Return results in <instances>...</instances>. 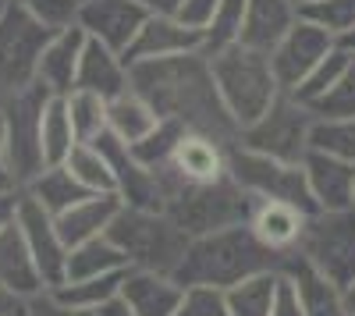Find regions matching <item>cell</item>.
I'll return each mask as SVG.
<instances>
[{"label":"cell","instance_id":"obj_1","mask_svg":"<svg viewBox=\"0 0 355 316\" xmlns=\"http://www.w3.org/2000/svg\"><path fill=\"white\" fill-rule=\"evenodd\" d=\"M128 89L150 103L157 110V118L178 121L189 132L214 135L224 146L239 142V125L231 121V114L217 93L206 50L128 64Z\"/></svg>","mask_w":355,"mask_h":316},{"label":"cell","instance_id":"obj_2","mask_svg":"<svg viewBox=\"0 0 355 316\" xmlns=\"http://www.w3.org/2000/svg\"><path fill=\"white\" fill-rule=\"evenodd\" d=\"M281 256L284 252L263 245L249 224H231V227H220V231L192 238L185 256H182V263L174 270V277L182 288H189V284L231 288V284H239L252 274L277 270Z\"/></svg>","mask_w":355,"mask_h":316},{"label":"cell","instance_id":"obj_3","mask_svg":"<svg viewBox=\"0 0 355 316\" xmlns=\"http://www.w3.org/2000/svg\"><path fill=\"white\" fill-rule=\"evenodd\" d=\"M210 68H214V82L217 93L231 114V121L242 128H249L252 121H259L270 103L284 93L281 82L270 68V53H259L252 46L231 43L210 53Z\"/></svg>","mask_w":355,"mask_h":316},{"label":"cell","instance_id":"obj_4","mask_svg":"<svg viewBox=\"0 0 355 316\" xmlns=\"http://www.w3.org/2000/svg\"><path fill=\"white\" fill-rule=\"evenodd\" d=\"M107 238L125 252L128 267L160 270V274H174L192 242L167 210H135V207L117 210V217L107 227Z\"/></svg>","mask_w":355,"mask_h":316},{"label":"cell","instance_id":"obj_5","mask_svg":"<svg viewBox=\"0 0 355 316\" xmlns=\"http://www.w3.org/2000/svg\"><path fill=\"white\" fill-rule=\"evenodd\" d=\"M252 210H256V195H249L231 175L167 192V213L178 220V227L189 238L220 231V227L231 224H249Z\"/></svg>","mask_w":355,"mask_h":316},{"label":"cell","instance_id":"obj_6","mask_svg":"<svg viewBox=\"0 0 355 316\" xmlns=\"http://www.w3.org/2000/svg\"><path fill=\"white\" fill-rule=\"evenodd\" d=\"M227 175L256 199H277V203L299 207L309 217L316 213V199L309 192L302 164H284V160H274L266 153H256V150H245L239 142H231L227 146Z\"/></svg>","mask_w":355,"mask_h":316},{"label":"cell","instance_id":"obj_7","mask_svg":"<svg viewBox=\"0 0 355 316\" xmlns=\"http://www.w3.org/2000/svg\"><path fill=\"white\" fill-rule=\"evenodd\" d=\"M50 93L43 89L40 82H28L21 85L18 93H11L4 100V142H8V167H11V178L18 188H25L40 170L46 167L43 157V142H40V118H43V107H46Z\"/></svg>","mask_w":355,"mask_h":316},{"label":"cell","instance_id":"obj_8","mask_svg":"<svg viewBox=\"0 0 355 316\" xmlns=\"http://www.w3.org/2000/svg\"><path fill=\"white\" fill-rule=\"evenodd\" d=\"M295 249L345 292L355 281V210H316Z\"/></svg>","mask_w":355,"mask_h":316},{"label":"cell","instance_id":"obj_9","mask_svg":"<svg viewBox=\"0 0 355 316\" xmlns=\"http://www.w3.org/2000/svg\"><path fill=\"white\" fill-rule=\"evenodd\" d=\"M309 132H313V110L291 93H281L259 121L239 132V146L284 164H302L309 153Z\"/></svg>","mask_w":355,"mask_h":316},{"label":"cell","instance_id":"obj_10","mask_svg":"<svg viewBox=\"0 0 355 316\" xmlns=\"http://www.w3.org/2000/svg\"><path fill=\"white\" fill-rule=\"evenodd\" d=\"M50 33L53 28L40 25L15 0H8V8L0 11V107L21 85L36 82V61H40Z\"/></svg>","mask_w":355,"mask_h":316},{"label":"cell","instance_id":"obj_11","mask_svg":"<svg viewBox=\"0 0 355 316\" xmlns=\"http://www.w3.org/2000/svg\"><path fill=\"white\" fill-rule=\"evenodd\" d=\"M100 153L107 157L110 170H114V192L121 195L125 207H135V210H167V192H164V182L153 167H146L132 150L128 142H121L114 132H103L96 139Z\"/></svg>","mask_w":355,"mask_h":316},{"label":"cell","instance_id":"obj_12","mask_svg":"<svg viewBox=\"0 0 355 316\" xmlns=\"http://www.w3.org/2000/svg\"><path fill=\"white\" fill-rule=\"evenodd\" d=\"M157 175L164 182V192L182 188V185H202L227 175V146L214 135L202 132H185L178 139L174 153L167 157V164L157 167Z\"/></svg>","mask_w":355,"mask_h":316},{"label":"cell","instance_id":"obj_13","mask_svg":"<svg viewBox=\"0 0 355 316\" xmlns=\"http://www.w3.org/2000/svg\"><path fill=\"white\" fill-rule=\"evenodd\" d=\"M15 224L21 227L25 245H28V252H33L43 284L46 288H57V284L64 281V274H68V245H64L61 231H57L53 213L43 210L28 192H21L18 210H15Z\"/></svg>","mask_w":355,"mask_h":316},{"label":"cell","instance_id":"obj_14","mask_svg":"<svg viewBox=\"0 0 355 316\" xmlns=\"http://www.w3.org/2000/svg\"><path fill=\"white\" fill-rule=\"evenodd\" d=\"M334 43L338 40L331 33H323L320 25H313L306 18L295 21L288 33H284V40L270 50V68H274V75L281 82V89L291 93L295 85H299L323 61V57L334 50Z\"/></svg>","mask_w":355,"mask_h":316},{"label":"cell","instance_id":"obj_15","mask_svg":"<svg viewBox=\"0 0 355 316\" xmlns=\"http://www.w3.org/2000/svg\"><path fill=\"white\" fill-rule=\"evenodd\" d=\"M146 18H150V11L139 0H82L75 25H82L85 36H93V40L107 43L110 50L125 53Z\"/></svg>","mask_w":355,"mask_h":316},{"label":"cell","instance_id":"obj_16","mask_svg":"<svg viewBox=\"0 0 355 316\" xmlns=\"http://www.w3.org/2000/svg\"><path fill=\"white\" fill-rule=\"evenodd\" d=\"M189 50H202L199 28L185 25L178 15H150L121 57L125 64H135V61H157V57H174Z\"/></svg>","mask_w":355,"mask_h":316},{"label":"cell","instance_id":"obj_17","mask_svg":"<svg viewBox=\"0 0 355 316\" xmlns=\"http://www.w3.org/2000/svg\"><path fill=\"white\" fill-rule=\"evenodd\" d=\"M82 46H85L82 25H64V28H53L50 33L40 61H36V82L50 96H68L75 89Z\"/></svg>","mask_w":355,"mask_h":316},{"label":"cell","instance_id":"obj_18","mask_svg":"<svg viewBox=\"0 0 355 316\" xmlns=\"http://www.w3.org/2000/svg\"><path fill=\"white\" fill-rule=\"evenodd\" d=\"M316 210H355V164L309 150L302 160Z\"/></svg>","mask_w":355,"mask_h":316},{"label":"cell","instance_id":"obj_19","mask_svg":"<svg viewBox=\"0 0 355 316\" xmlns=\"http://www.w3.org/2000/svg\"><path fill=\"white\" fill-rule=\"evenodd\" d=\"M299 292V302L306 309V316H348L345 309V292L338 288L334 281L323 277L306 256H299V249H288L281 256V267H277Z\"/></svg>","mask_w":355,"mask_h":316},{"label":"cell","instance_id":"obj_20","mask_svg":"<svg viewBox=\"0 0 355 316\" xmlns=\"http://www.w3.org/2000/svg\"><path fill=\"white\" fill-rule=\"evenodd\" d=\"M182 292L185 288L178 284L174 274L142 270V267H128L121 281V299L135 309V316H174Z\"/></svg>","mask_w":355,"mask_h":316},{"label":"cell","instance_id":"obj_21","mask_svg":"<svg viewBox=\"0 0 355 316\" xmlns=\"http://www.w3.org/2000/svg\"><path fill=\"white\" fill-rule=\"evenodd\" d=\"M75 89L100 93L103 100H114V96L128 93V64H125V57L117 50H110L107 43L85 36V46H82V57H78Z\"/></svg>","mask_w":355,"mask_h":316},{"label":"cell","instance_id":"obj_22","mask_svg":"<svg viewBox=\"0 0 355 316\" xmlns=\"http://www.w3.org/2000/svg\"><path fill=\"white\" fill-rule=\"evenodd\" d=\"M295 21H299V4L295 0H249L239 43L259 53H270Z\"/></svg>","mask_w":355,"mask_h":316},{"label":"cell","instance_id":"obj_23","mask_svg":"<svg viewBox=\"0 0 355 316\" xmlns=\"http://www.w3.org/2000/svg\"><path fill=\"white\" fill-rule=\"evenodd\" d=\"M121 207L125 203H121V195H117V192H93V195H85L82 203L68 207L64 213H57L53 220H57V231H61L64 245L71 249V245H82L89 238L107 235L110 220L117 217Z\"/></svg>","mask_w":355,"mask_h":316},{"label":"cell","instance_id":"obj_24","mask_svg":"<svg viewBox=\"0 0 355 316\" xmlns=\"http://www.w3.org/2000/svg\"><path fill=\"white\" fill-rule=\"evenodd\" d=\"M309 213H302L291 203H277V199H256V210L249 217V227L256 231V238L263 245H270L277 252H288L299 245L302 227H306Z\"/></svg>","mask_w":355,"mask_h":316},{"label":"cell","instance_id":"obj_25","mask_svg":"<svg viewBox=\"0 0 355 316\" xmlns=\"http://www.w3.org/2000/svg\"><path fill=\"white\" fill-rule=\"evenodd\" d=\"M0 284H8L11 292H18L25 299L46 288L40 270H36L33 252H28V245H25L21 227L15 220L0 227Z\"/></svg>","mask_w":355,"mask_h":316},{"label":"cell","instance_id":"obj_26","mask_svg":"<svg viewBox=\"0 0 355 316\" xmlns=\"http://www.w3.org/2000/svg\"><path fill=\"white\" fill-rule=\"evenodd\" d=\"M21 192H28V195H33L43 210H50L53 217H57V213H64V210L75 207V203H82L85 195H93V192H89L64 164H46V167H43L40 175L28 182Z\"/></svg>","mask_w":355,"mask_h":316},{"label":"cell","instance_id":"obj_27","mask_svg":"<svg viewBox=\"0 0 355 316\" xmlns=\"http://www.w3.org/2000/svg\"><path fill=\"white\" fill-rule=\"evenodd\" d=\"M157 125H160L157 110L132 89L107 103V132H114L121 142H128V146L139 142V139H146Z\"/></svg>","mask_w":355,"mask_h":316},{"label":"cell","instance_id":"obj_28","mask_svg":"<svg viewBox=\"0 0 355 316\" xmlns=\"http://www.w3.org/2000/svg\"><path fill=\"white\" fill-rule=\"evenodd\" d=\"M277 284H281V270H263L224 288L227 316H270Z\"/></svg>","mask_w":355,"mask_h":316},{"label":"cell","instance_id":"obj_29","mask_svg":"<svg viewBox=\"0 0 355 316\" xmlns=\"http://www.w3.org/2000/svg\"><path fill=\"white\" fill-rule=\"evenodd\" d=\"M125 267H128L125 252L117 249L107 235H100V238H89V242L68 249V274H64V281L100 277V274H110V270H125Z\"/></svg>","mask_w":355,"mask_h":316},{"label":"cell","instance_id":"obj_30","mask_svg":"<svg viewBox=\"0 0 355 316\" xmlns=\"http://www.w3.org/2000/svg\"><path fill=\"white\" fill-rule=\"evenodd\" d=\"M40 142H43V157L46 164H64V157L75 146V128H71V110L64 96H50L40 118Z\"/></svg>","mask_w":355,"mask_h":316},{"label":"cell","instance_id":"obj_31","mask_svg":"<svg viewBox=\"0 0 355 316\" xmlns=\"http://www.w3.org/2000/svg\"><path fill=\"white\" fill-rule=\"evenodd\" d=\"M128 270V267H125ZM125 270H110V274H100V277H82V281H61L57 288H50L61 302L68 306H78V309H96L103 306L107 299L121 295V281H125Z\"/></svg>","mask_w":355,"mask_h":316},{"label":"cell","instance_id":"obj_32","mask_svg":"<svg viewBox=\"0 0 355 316\" xmlns=\"http://www.w3.org/2000/svg\"><path fill=\"white\" fill-rule=\"evenodd\" d=\"M64 167L89 188V192H114V170L96 142H75L64 157Z\"/></svg>","mask_w":355,"mask_h":316},{"label":"cell","instance_id":"obj_33","mask_svg":"<svg viewBox=\"0 0 355 316\" xmlns=\"http://www.w3.org/2000/svg\"><path fill=\"white\" fill-rule=\"evenodd\" d=\"M68 110H71V128L78 142H96L107 132V103L100 93H89V89H71L68 96Z\"/></svg>","mask_w":355,"mask_h":316},{"label":"cell","instance_id":"obj_34","mask_svg":"<svg viewBox=\"0 0 355 316\" xmlns=\"http://www.w3.org/2000/svg\"><path fill=\"white\" fill-rule=\"evenodd\" d=\"M348 50H341L338 43H334V50L327 53V57H323V61L299 82V85H295V89H291V96L295 100H299V103H306V107H313L316 100H323V96H327L331 89H334V82L345 75V68H348Z\"/></svg>","mask_w":355,"mask_h":316},{"label":"cell","instance_id":"obj_35","mask_svg":"<svg viewBox=\"0 0 355 316\" xmlns=\"http://www.w3.org/2000/svg\"><path fill=\"white\" fill-rule=\"evenodd\" d=\"M309 150L355 164V118H313Z\"/></svg>","mask_w":355,"mask_h":316},{"label":"cell","instance_id":"obj_36","mask_svg":"<svg viewBox=\"0 0 355 316\" xmlns=\"http://www.w3.org/2000/svg\"><path fill=\"white\" fill-rule=\"evenodd\" d=\"M299 18L320 25L323 33H331L334 40H341L345 33L355 28V0H302Z\"/></svg>","mask_w":355,"mask_h":316},{"label":"cell","instance_id":"obj_37","mask_svg":"<svg viewBox=\"0 0 355 316\" xmlns=\"http://www.w3.org/2000/svg\"><path fill=\"white\" fill-rule=\"evenodd\" d=\"M245 4H249V0H217L214 21L206 25V33H202V50H206V53L239 43L242 18H245Z\"/></svg>","mask_w":355,"mask_h":316},{"label":"cell","instance_id":"obj_38","mask_svg":"<svg viewBox=\"0 0 355 316\" xmlns=\"http://www.w3.org/2000/svg\"><path fill=\"white\" fill-rule=\"evenodd\" d=\"M189 128L185 125H178V121H167V118H160V125L146 135V139H139V142H132V153L146 164V167H160V164H167V157L174 153V146H178V139H182Z\"/></svg>","mask_w":355,"mask_h":316},{"label":"cell","instance_id":"obj_39","mask_svg":"<svg viewBox=\"0 0 355 316\" xmlns=\"http://www.w3.org/2000/svg\"><path fill=\"white\" fill-rule=\"evenodd\" d=\"M309 110L313 118H355V53L348 57V68L334 82V89L323 100H316Z\"/></svg>","mask_w":355,"mask_h":316},{"label":"cell","instance_id":"obj_40","mask_svg":"<svg viewBox=\"0 0 355 316\" xmlns=\"http://www.w3.org/2000/svg\"><path fill=\"white\" fill-rule=\"evenodd\" d=\"M174 316H227V302H224V288L214 284H189L182 292Z\"/></svg>","mask_w":355,"mask_h":316},{"label":"cell","instance_id":"obj_41","mask_svg":"<svg viewBox=\"0 0 355 316\" xmlns=\"http://www.w3.org/2000/svg\"><path fill=\"white\" fill-rule=\"evenodd\" d=\"M15 4L46 28H64V25H75L82 0H15Z\"/></svg>","mask_w":355,"mask_h":316},{"label":"cell","instance_id":"obj_42","mask_svg":"<svg viewBox=\"0 0 355 316\" xmlns=\"http://www.w3.org/2000/svg\"><path fill=\"white\" fill-rule=\"evenodd\" d=\"M25 316H96L93 309H78V306H68L61 302L50 288L36 292V295H28L25 299Z\"/></svg>","mask_w":355,"mask_h":316},{"label":"cell","instance_id":"obj_43","mask_svg":"<svg viewBox=\"0 0 355 316\" xmlns=\"http://www.w3.org/2000/svg\"><path fill=\"white\" fill-rule=\"evenodd\" d=\"M214 11H217V0H182L178 4V18H182L185 25L199 28V33H206V25L214 21Z\"/></svg>","mask_w":355,"mask_h":316},{"label":"cell","instance_id":"obj_44","mask_svg":"<svg viewBox=\"0 0 355 316\" xmlns=\"http://www.w3.org/2000/svg\"><path fill=\"white\" fill-rule=\"evenodd\" d=\"M270 316H306V309H302V302H299V292H295V284H291L284 274H281V284H277Z\"/></svg>","mask_w":355,"mask_h":316},{"label":"cell","instance_id":"obj_45","mask_svg":"<svg viewBox=\"0 0 355 316\" xmlns=\"http://www.w3.org/2000/svg\"><path fill=\"white\" fill-rule=\"evenodd\" d=\"M0 316H25V295L0 284Z\"/></svg>","mask_w":355,"mask_h":316},{"label":"cell","instance_id":"obj_46","mask_svg":"<svg viewBox=\"0 0 355 316\" xmlns=\"http://www.w3.org/2000/svg\"><path fill=\"white\" fill-rule=\"evenodd\" d=\"M4 110H0V192H8V188H18L15 178H11V167H8V142H4Z\"/></svg>","mask_w":355,"mask_h":316},{"label":"cell","instance_id":"obj_47","mask_svg":"<svg viewBox=\"0 0 355 316\" xmlns=\"http://www.w3.org/2000/svg\"><path fill=\"white\" fill-rule=\"evenodd\" d=\"M18 199H21V188H8L0 192V227L15 220V210H18Z\"/></svg>","mask_w":355,"mask_h":316},{"label":"cell","instance_id":"obj_48","mask_svg":"<svg viewBox=\"0 0 355 316\" xmlns=\"http://www.w3.org/2000/svg\"><path fill=\"white\" fill-rule=\"evenodd\" d=\"M93 313H96V316H135V309H132V306H128L121 295L107 299V302H103V306H96Z\"/></svg>","mask_w":355,"mask_h":316},{"label":"cell","instance_id":"obj_49","mask_svg":"<svg viewBox=\"0 0 355 316\" xmlns=\"http://www.w3.org/2000/svg\"><path fill=\"white\" fill-rule=\"evenodd\" d=\"M139 4L150 11V15H174L182 0H139Z\"/></svg>","mask_w":355,"mask_h":316},{"label":"cell","instance_id":"obj_50","mask_svg":"<svg viewBox=\"0 0 355 316\" xmlns=\"http://www.w3.org/2000/svg\"><path fill=\"white\" fill-rule=\"evenodd\" d=\"M345 309H348V316H355V281L345 288Z\"/></svg>","mask_w":355,"mask_h":316},{"label":"cell","instance_id":"obj_51","mask_svg":"<svg viewBox=\"0 0 355 316\" xmlns=\"http://www.w3.org/2000/svg\"><path fill=\"white\" fill-rule=\"evenodd\" d=\"M338 46H341V50H348V53H355V28H352V33H345V36L338 40Z\"/></svg>","mask_w":355,"mask_h":316},{"label":"cell","instance_id":"obj_52","mask_svg":"<svg viewBox=\"0 0 355 316\" xmlns=\"http://www.w3.org/2000/svg\"><path fill=\"white\" fill-rule=\"evenodd\" d=\"M4 8H8V0H0V11H4Z\"/></svg>","mask_w":355,"mask_h":316},{"label":"cell","instance_id":"obj_53","mask_svg":"<svg viewBox=\"0 0 355 316\" xmlns=\"http://www.w3.org/2000/svg\"><path fill=\"white\" fill-rule=\"evenodd\" d=\"M295 4H302V0H295Z\"/></svg>","mask_w":355,"mask_h":316}]
</instances>
